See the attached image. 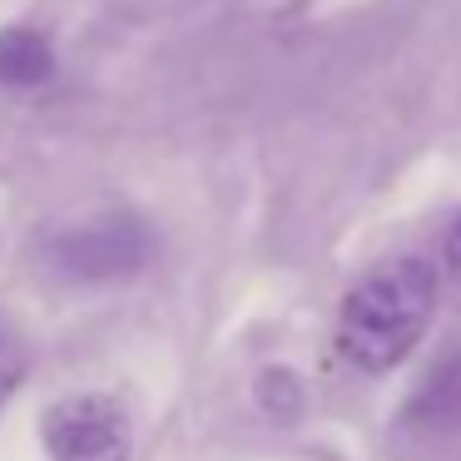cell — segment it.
Wrapping results in <instances>:
<instances>
[{"label": "cell", "mask_w": 461, "mask_h": 461, "mask_svg": "<svg viewBox=\"0 0 461 461\" xmlns=\"http://www.w3.org/2000/svg\"><path fill=\"white\" fill-rule=\"evenodd\" d=\"M50 75H55V55L41 31H31V25L0 31V85L31 90V85H45Z\"/></svg>", "instance_id": "277c9868"}, {"label": "cell", "mask_w": 461, "mask_h": 461, "mask_svg": "<svg viewBox=\"0 0 461 461\" xmlns=\"http://www.w3.org/2000/svg\"><path fill=\"white\" fill-rule=\"evenodd\" d=\"M258 402H263L268 417L293 421V417H298V407H303L298 377H293V372H263V377H258Z\"/></svg>", "instance_id": "5b68a950"}, {"label": "cell", "mask_w": 461, "mask_h": 461, "mask_svg": "<svg viewBox=\"0 0 461 461\" xmlns=\"http://www.w3.org/2000/svg\"><path fill=\"white\" fill-rule=\"evenodd\" d=\"M149 258V233L134 219H95L55 243V263L70 278H124Z\"/></svg>", "instance_id": "3957f363"}, {"label": "cell", "mask_w": 461, "mask_h": 461, "mask_svg": "<svg viewBox=\"0 0 461 461\" xmlns=\"http://www.w3.org/2000/svg\"><path fill=\"white\" fill-rule=\"evenodd\" d=\"M447 268H451V278H456V288H461V219L451 223V233H447Z\"/></svg>", "instance_id": "8992f818"}, {"label": "cell", "mask_w": 461, "mask_h": 461, "mask_svg": "<svg viewBox=\"0 0 461 461\" xmlns=\"http://www.w3.org/2000/svg\"><path fill=\"white\" fill-rule=\"evenodd\" d=\"M50 461H130V411L110 392L60 397L41 421Z\"/></svg>", "instance_id": "7a4b0ae2"}, {"label": "cell", "mask_w": 461, "mask_h": 461, "mask_svg": "<svg viewBox=\"0 0 461 461\" xmlns=\"http://www.w3.org/2000/svg\"><path fill=\"white\" fill-rule=\"evenodd\" d=\"M437 308V273L427 258H382L348 288L338 312V348L362 372H392L421 342Z\"/></svg>", "instance_id": "6da1fadb"}]
</instances>
